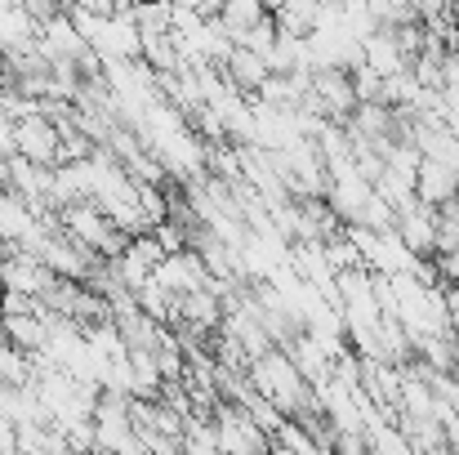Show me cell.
<instances>
[{
    "label": "cell",
    "instance_id": "1",
    "mask_svg": "<svg viewBox=\"0 0 459 455\" xmlns=\"http://www.w3.org/2000/svg\"><path fill=\"white\" fill-rule=\"evenodd\" d=\"M250 380H255V389H259L268 402H277L286 416H290V411H304V416H316V411H321V407H316V393H312V380L299 371V362H295L286 348H268L264 357H255V362H250Z\"/></svg>",
    "mask_w": 459,
    "mask_h": 455
},
{
    "label": "cell",
    "instance_id": "2",
    "mask_svg": "<svg viewBox=\"0 0 459 455\" xmlns=\"http://www.w3.org/2000/svg\"><path fill=\"white\" fill-rule=\"evenodd\" d=\"M94 54L99 58H139L143 54V27H139V13L130 4L112 9L103 18V31L94 40Z\"/></svg>",
    "mask_w": 459,
    "mask_h": 455
},
{
    "label": "cell",
    "instance_id": "3",
    "mask_svg": "<svg viewBox=\"0 0 459 455\" xmlns=\"http://www.w3.org/2000/svg\"><path fill=\"white\" fill-rule=\"evenodd\" d=\"M18 156H27L36 165H58V156H63V130L45 112L18 117Z\"/></svg>",
    "mask_w": 459,
    "mask_h": 455
},
{
    "label": "cell",
    "instance_id": "4",
    "mask_svg": "<svg viewBox=\"0 0 459 455\" xmlns=\"http://www.w3.org/2000/svg\"><path fill=\"white\" fill-rule=\"evenodd\" d=\"M397 232L406 237V246H411L415 255L429 259V255L442 250V210L415 201V206H406V210L397 214Z\"/></svg>",
    "mask_w": 459,
    "mask_h": 455
},
{
    "label": "cell",
    "instance_id": "5",
    "mask_svg": "<svg viewBox=\"0 0 459 455\" xmlns=\"http://www.w3.org/2000/svg\"><path fill=\"white\" fill-rule=\"evenodd\" d=\"M415 197L424 206H446L459 197V170L437 161V156H424L420 161V174H415Z\"/></svg>",
    "mask_w": 459,
    "mask_h": 455
},
{
    "label": "cell",
    "instance_id": "6",
    "mask_svg": "<svg viewBox=\"0 0 459 455\" xmlns=\"http://www.w3.org/2000/svg\"><path fill=\"white\" fill-rule=\"evenodd\" d=\"M223 72H228V76H232V81H237V85H241L246 94H255V90H259V85L268 81V72H273V67H268V58H264V54H255V49L237 45V49L228 54Z\"/></svg>",
    "mask_w": 459,
    "mask_h": 455
},
{
    "label": "cell",
    "instance_id": "7",
    "mask_svg": "<svg viewBox=\"0 0 459 455\" xmlns=\"http://www.w3.org/2000/svg\"><path fill=\"white\" fill-rule=\"evenodd\" d=\"M273 451H304V455H316L321 442L316 433H307V420H281L277 433H273Z\"/></svg>",
    "mask_w": 459,
    "mask_h": 455
},
{
    "label": "cell",
    "instance_id": "8",
    "mask_svg": "<svg viewBox=\"0 0 459 455\" xmlns=\"http://www.w3.org/2000/svg\"><path fill=\"white\" fill-rule=\"evenodd\" d=\"M18 152V121H13V112L0 103V156H13Z\"/></svg>",
    "mask_w": 459,
    "mask_h": 455
},
{
    "label": "cell",
    "instance_id": "9",
    "mask_svg": "<svg viewBox=\"0 0 459 455\" xmlns=\"http://www.w3.org/2000/svg\"><path fill=\"white\" fill-rule=\"evenodd\" d=\"M437 277H446L451 286H459V250H442L437 255Z\"/></svg>",
    "mask_w": 459,
    "mask_h": 455
},
{
    "label": "cell",
    "instance_id": "10",
    "mask_svg": "<svg viewBox=\"0 0 459 455\" xmlns=\"http://www.w3.org/2000/svg\"><path fill=\"white\" fill-rule=\"evenodd\" d=\"M58 4H63V0H22V9H27V13L36 18V22L54 18V13H58Z\"/></svg>",
    "mask_w": 459,
    "mask_h": 455
},
{
    "label": "cell",
    "instance_id": "11",
    "mask_svg": "<svg viewBox=\"0 0 459 455\" xmlns=\"http://www.w3.org/2000/svg\"><path fill=\"white\" fill-rule=\"evenodd\" d=\"M446 312H451V330H455V339H459V286L446 291Z\"/></svg>",
    "mask_w": 459,
    "mask_h": 455
}]
</instances>
